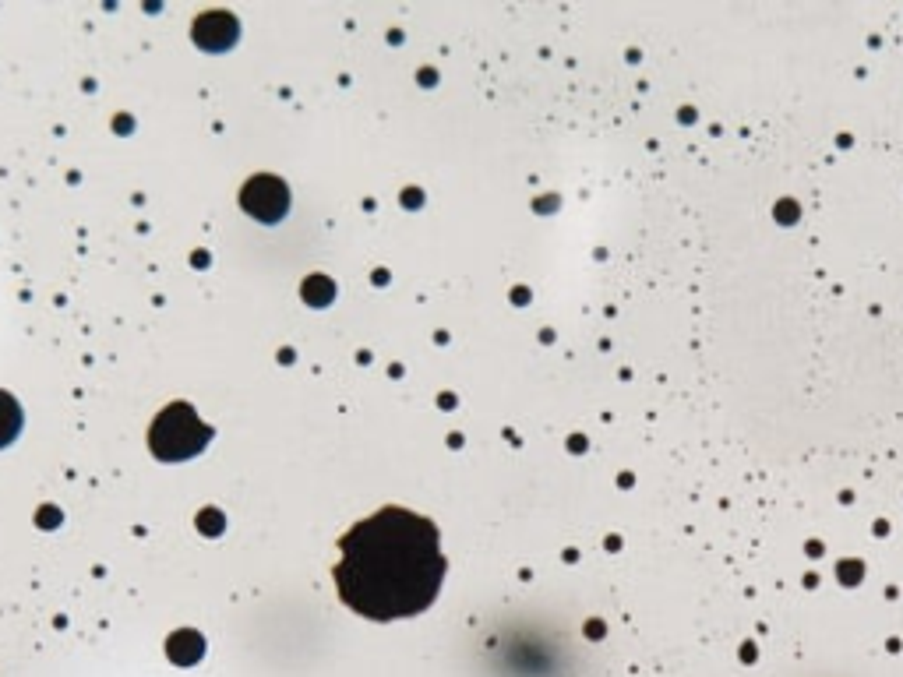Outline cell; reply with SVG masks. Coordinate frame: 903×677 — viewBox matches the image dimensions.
<instances>
[{
    "mask_svg": "<svg viewBox=\"0 0 903 677\" xmlns=\"http://www.w3.org/2000/svg\"><path fill=\"white\" fill-rule=\"evenodd\" d=\"M336 586L346 607L371 621L427 611L445 582L438 526L410 508H381L339 540Z\"/></svg>",
    "mask_w": 903,
    "mask_h": 677,
    "instance_id": "cell-1",
    "label": "cell"
},
{
    "mask_svg": "<svg viewBox=\"0 0 903 677\" xmlns=\"http://www.w3.org/2000/svg\"><path fill=\"white\" fill-rule=\"evenodd\" d=\"M212 431L198 420V413L187 406V402H173L152 420L149 431V448L156 459L163 462H180L198 455L205 445H209Z\"/></svg>",
    "mask_w": 903,
    "mask_h": 677,
    "instance_id": "cell-2",
    "label": "cell"
},
{
    "mask_svg": "<svg viewBox=\"0 0 903 677\" xmlns=\"http://www.w3.org/2000/svg\"><path fill=\"white\" fill-rule=\"evenodd\" d=\"M240 205L262 223H279L290 209V191L279 177H254L240 191Z\"/></svg>",
    "mask_w": 903,
    "mask_h": 677,
    "instance_id": "cell-3",
    "label": "cell"
},
{
    "mask_svg": "<svg viewBox=\"0 0 903 677\" xmlns=\"http://www.w3.org/2000/svg\"><path fill=\"white\" fill-rule=\"evenodd\" d=\"M22 431V410H18L15 395L0 392V448L11 445Z\"/></svg>",
    "mask_w": 903,
    "mask_h": 677,
    "instance_id": "cell-4",
    "label": "cell"
},
{
    "mask_svg": "<svg viewBox=\"0 0 903 677\" xmlns=\"http://www.w3.org/2000/svg\"><path fill=\"white\" fill-rule=\"evenodd\" d=\"M202 649H205V642H202V635H195V632H180V635H173L170 639V656L177 663L202 660Z\"/></svg>",
    "mask_w": 903,
    "mask_h": 677,
    "instance_id": "cell-5",
    "label": "cell"
},
{
    "mask_svg": "<svg viewBox=\"0 0 903 677\" xmlns=\"http://www.w3.org/2000/svg\"><path fill=\"white\" fill-rule=\"evenodd\" d=\"M300 293H304L307 304L321 307V304H329L332 293H336V290H332V283H329V279H325V276H311V279H307V283H304V290H300Z\"/></svg>",
    "mask_w": 903,
    "mask_h": 677,
    "instance_id": "cell-6",
    "label": "cell"
},
{
    "mask_svg": "<svg viewBox=\"0 0 903 677\" xmlns=\"http://www.w3.org/2000/svg\"><path fill=\"white\" fill-rule=\"evenodd\" d=\"M219 526H223V519H219V515H209V512L202 515V529H212V533H219Z\"/></svg>",
    "mask_w": 903,
    "mask_h": 677,
    "instance_id": "cell-7",
    "label": "cell"
}]
</instances>
